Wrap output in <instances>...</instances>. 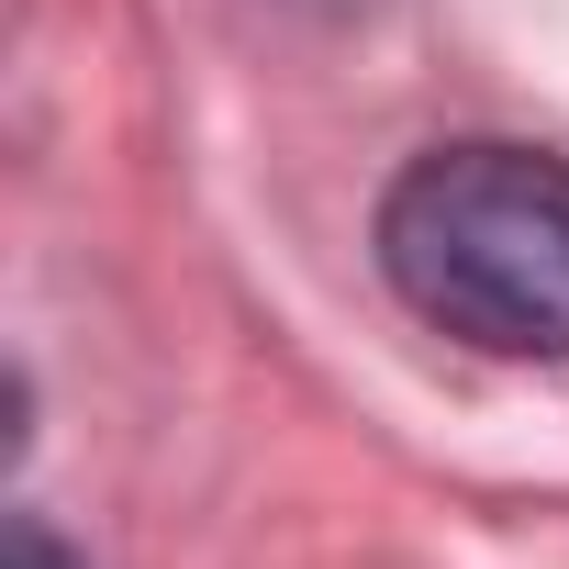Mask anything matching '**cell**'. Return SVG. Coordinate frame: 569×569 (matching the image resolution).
I'll use <instances>...</instances> for the list:
<instances>
[{
    "mask_svg": "<svg viewBox=\"0 0 569 569\" xmlns=\"http://www.w3.org/2000/svg\"><path fill=\"white\" fill-rule=\"evenodd\" d=\"M391 291L491 358H569V157L436 146L380 201Z\"/></svg>",
    "mask_w": 569,
    "mask_h": 569,
    "instance_id": "1",
    "label": "cell"
},
{
    "mask_svg": "<svg viewBox=\"0 0 569 569\" xmlns=\"http://www.w3.org/2000/svg\"><path fill=\"white\" fill-rule=\"evenodd\" d=\"M0 569H79V558H68V547H57L34 513H12V558H0Z\"/></svg>",
    "mask_w": 569,
    "mask_h": 569,
    "instance_id": "2",
    "label": "cell"
}]
</instances>
